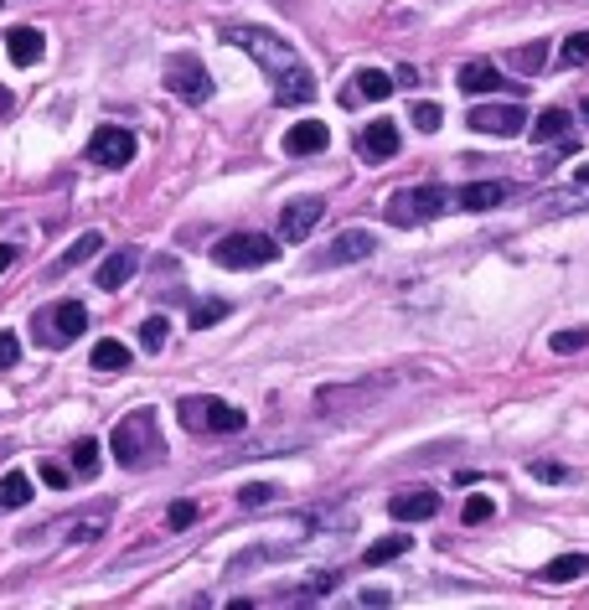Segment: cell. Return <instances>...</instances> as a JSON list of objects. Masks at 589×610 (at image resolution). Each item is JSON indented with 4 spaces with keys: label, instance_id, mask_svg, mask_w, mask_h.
Segmentation results:
<instances>
[{
    "label": "cell",
    "instance_id": "cell-39",
    "mask_svg": "<svg viewBox=\"0 0 589 610\" xmlns=\"http://www.w3.org/2000/svg\"><path fill=\"white\" fill-rule=\"evenodd\" d=\"M42 481H47V486H57V492H62V486H68V471H62L57 461H42Z\"/></svg>",
    "mask_w": 589,
    "mask_h": 610
},
{
    "label": "cell",
    "instance_id": "cell-34",
    "mask_svg": "<svg viewBox=\"0 0 589 610\" xmlns=\"http://www.w3.org/2000/svg\"><path fill=\"white\" fill-rule=\"evenodd\" d=\"M104 523H109V512H93V517H78V523H73V543H93V538H99L104 533Z\"/></svg>",
    "mask_w": 589,
    "mask_h": 610
},
{
    "label": "cell",
    "instance_id": "cell-4",
    "mask_svg": "<svg viewBox=\"0 0 589 610\" xmlns=\"http://www.w3.org/2000/svg\"><path fill=\"white\" fill-rule=\"evenodd\" d=\"M176 414H181V424H186L192 435H238L243 424H248L243 409H233V404H223V399H212V393H192V399H181Z\"/></svg>",
    "mask_w": 589,
    "mask_h": 610
},
{
    "label": "cell",
    "instance_id": "cell-45",
    "mask_svg": "<svg viewBox=\"0 0 589 610\" xmlns=\"http://www.w3.org/2000/svg\"><path fill=\"white\" fill-rule=\"evenodd\" d=\"M0 6H6V0H0Z\"/></svg>",
    "mask_w": 589,
    "mask_h": 610
},
{
    "label": "cell",
    "instance_id": "cell-29",
    "mask_svg": "<svg viewBox=\"0 0 589 610\" xmlns=\"http://www.w3.org/2000/svg\"><path fill=\"white\" fill-rule=\"evenodd\" d=\"M579 63H589V32H574L558 47V68H579Z\"/></svg>",
    "mask_w": 589,
    "mask_h": 610
},
{
    "label": "cell",
    "instance_id": "cell-35",
    "mask_svg": "<svg viewBox=\"0 0 589 610\" xmlns=\"http://www.w3.org/2000/svg\"><path fill=\"white\" fill-rule=\"evenodd\" d=\"M228 316V300H197V311H192V326L202 331V326H217Z\"/></svg>",
    "mask_w": 589,
    "mask_h": 610
},
{
    "label": "cell",
    "instance_id": "cell-19",
    "mask_svg": "<svg viewBox=\"0 0 589 610\" xmlns=\"http://www.w3.org/2000/svg\"><path fill=\"white\" fill-rule=\"evenodd\" d=\"M455 83L465 88V94H502V88H507V78L496 73L491 63H465V68L455 73Z\"/></svg>",
    "mask_w": 589,
    "mask_h": 610
},
{
    "label": "cell",
    "instance_id": "cell-22",
    "mask_svg": "<svg viewBox=\"0 0 589 610\" xmlns=\"http://www.w3.org/2000/svg\"><path fill=\"white\" fill-rule=\"evenodd\" d=\"M527 135H533L538 145H548V140H569V114H564V109H543L533 125H527Z\"/></svg>",
    "mask_w": 589,
    "mask_h": 610
},
{
    "label": "cell",
    "instance_id": "cell-25",
    "mask_svg": "<svg viewBox=\"0 0 589 610\" xmlns=\"http://www.w3.org/2000/svg\"><path fill=\"white\" fill-rule=\"evenodd\" d=\"M99 249H104V233H83V238L73 243V249H68V254H62V259H57V274H68V269H78V264H88V259H93V254H99Z\"/></svg>",
    "mask_w": 589,
    "mask_h": 610
},
{
    "label": "cell",
    "instance_id": "cell-43",
    "mask_svg": "<svg viewBox=\"0 0 589 610\" xmlns=\"http://www.w3.org/2000/svg\"><path fill=\"white\" fill-rule=\"evenodd\" d=\"M11 259H16V249H11V243H0V269H11Z\"/></svg>",
    "mask_w": 589,
    "mask_h": 610
},
{
    "label": "cell",
    "instance_id": "cell-8",
    "mask_svg": "<svg viewBox=\"0 0 589 610\" xmlns=\"http://www.w3.org/2000/svg\"><path fill=\"white\" fill-rule=\"evenodd\" d=\"M135 150H140V140H135L130 130L99 125V130H93V140H88V161H93V166H104V171H119V166H130V161H135Z\"/></svg>",
    "mask_w": 589,
    "mask_h": 610
},
{
    "label": "cell",
    "instance_id": "cell-2",
    "mask_svg": "<svg viewBox=\"0 0 589 610\" xmlns=\"http://www.w3.org/2000/svg\"><path fill=\"white\" fill-rule=\"evenodd\" d=\"M109 455L124 466V471H140L150 461H161L166 455V440H161V419H155V409H130L114 435H109Z\"/></svg>",
    "mask_w": 589,
    "mask_h": 610
},
{
    "label": "cell",
    "instance_id": "cell-13",
    "mask_svg": "<svg viewBox=\"0 0 589 610\" xmlns=\"http://www.w3.org/2000/svg\"><path fill=\"white\" fill-rule=\"evenodd\" d=\"M512 181H471V187H460L455 192V207H465V212H491V207H502V202H512Z\"/></svg>",
    "mask_w": 589,
    "mask_h": 610
},
{
    "label": "cell",
    "instance_id": "cell-6",
    "mask_svg": "<svg viewBox=\"0 0 589 610\" xmlns=\"http://www.w3.org/2000/svg\"><path fill=\"white\" fill-rule=\"evenodd\" d=\"M274 259H279V243L264 233H228L212 249V264H223V269H264Z\"/></svg>",
    "mask_w": 589,
    "mask_h": 610
},
{
    "label": "cell",
    "instance_id": "cell-7",
    "mask_svg": "<svg viewBox=\"0 0 589 610\" xmlns=\"http://www.w3.org/2000/svg\"><path fill=\"white\" fill-rule=\"evenodd\" d=\"M166 88L176 99H186V104H207L212 99V78L202 68V57H192V52L166 57Z\"/></svg>",
    "mask_w": 589,
    "mask_h": 610
},
{
    "label": "cell",
    "instance_id": "cell-38",
    "mask_svg": "<svg viewBox=\"0 0 589 610\" xmlns=\"http://www.w3.org/2000/svg\"><path fill=\"white\" fill-rule=\"evenodd\" d=\"M527 471H533L538 481H569V471L558 466V461H533V466H527Z\"/></svg>",
    "mask_w": 589,
    "mask_h": 610
},
{
    "label": "cell",
    "instance_id": "cell-42",
    "mask_svg": "<svg viewBox=\"0 0 589 610\" xmlns=\"http://www.w3.org/2000/svg\"><path fill=\"white\" fill-rule=\"evenodd\" d=\"M11 109H16V99H11V88H0V119H6Z\"/></svg>",
    "mask_w": 589,
    "mask_h": 610
},
{
    "label": "cell",
    "instance_id": "cell-1",
    "mask_svg": "<svg viewBox=\"0 0 589 610\" xmlns=\"http://www.w3.org/2000/svg\"><path fill=\"white\" fill-rule=\"evenodd\" d=\"M228 42L254 57V63L264 68V78H274V99L279 104H310L316 99V78H310V68L300 63V52L285 37L264 32V26H233Z\"/></svg>",
    "mask_w": 589,
    "mask_h": 610
},
{
    "label": "cell",
    "instance_id": "cell-41",
    "mask_svg": "<svg viewBox=\"0 0 589 610\" xmlns=\"http://www.w3.org/2000/svg\"><path fill=\"white\" fill-rule=\"evenodd\" d=\"M393 83H403V88H414V83H419V73H414V68H398V73H393Z\"/></svg>",
    "mask_w": 589,
    "mask_h": 610
},
{
    "label": "cell",
    "instance_id": "cell-16",
    "mask_svg": "<svg viewBox=\"0 0 589 610\" xmlns=\"http://www.w3.org/2000/svg\"><path fill=\"white\" fill-rule=\"evenodd\" d=\"M326 145H331V130L321 125V119H300V125L285 130V150H290V156H321Z\"/></svg>",
    "mask_w": 589,
    "mask_h": 610
},
{
    "label": "cell",
    "instance_id": "cell-28",
    "mask_svg": "<svg viewBox=\"0 0 589 610\" xmlns=\"http://www.w3.org/2000/svg\"><path fill=\"white\" fill-rule=\"evenodd\" d=\"M491 512H496V502H491L486 492H471V497H465V507H460V523H465V528L491 523Z\"/></svg>",
    "mask_w": 589,
    "mask_h": 610
},
{
    "label": "cell",
    "instance_id": "cell-40",
    "mask_svg": "<svg viewBox=\"0 0 589 610\" xmlns=\"http://www.w3.org/2000/svg\"><path fill=\"white\" fill-rule=\"evenodd\" d=\"M388 600H393L388 590H362V605H388Z\"/></svg>",
    "mask_w": 589,
    "mask_h": 610
},
{
    "label": "cell",
    "instance_id": "cell-33",
    "mask_svg": "<svg viewBox=\"0 0 589 610\" xmlns=\"http://www.w3.org/2000/svg\"><path fill=\"white\" fill-rule=\"evenodd\" d=\"M409 119H414V130L434 135V130L445 125V109H440V104H414V114H409Z\"/></svg>",
    "mask_w": 589,
    "mask_h": 610
},
{
    "label": "cell",
    "instance_id": "cell-30",
    "mask_svg": "<svg viewBox=\"0 0 589 610\" xmlns=\"http://www.w3.org/2000/svg\"><path fill=\"white\" fill-rule=\"evenodd\" d=\"M166 337H171V321H166V316L140 321V347H145V352H161V347H166Z\"/></svg>",
    "mask_w": 589,
    "mask_h": 610
},
{
    "label": "cell",
    "instance_id": "cell-12",
    "mask_svg": "<svg viewBox=\"0 0 589 610\" xmlns=\"http://www.w3.org/2000/svg\"><path fill=\"white\" fill-rule=\"evenodd\" d=\"M440 512V492H429V486H409V492L388 497V517L393 523H424V517Z\"/></svg>",
    "mask_w": 589,
    "mask_h": 610
},
{
    "label": "cell",
    "instance_id": "cell-44",
    "mask_svg": "<svg viewBox=\"0 0 589 610\" xmlns=\"http://www.w3.org/2000/svg\"><path fill=\"white\" fill-rule=\"evenodd\" d=\"M579 181H589V166H579Z\"/></svg>",
    "mask_w": 589,
    "mask_h": 610
},
{
    "label": "cell",
    "instance_id": "cell-15",
    "mask_svg": "<svg viewBox=\"0 0 589 610\" xmlns=\"http://www.w3.org/2000/svg\"><path fill=\"white\" fill-rule=\"evenodd\" d=\"M42 52H47V37L37 32V26H11L6 32V57L16 68H37Z\"/></svg>",
    "mask_w": 589,
    "mask_h": 610
},
{
    "label": "cell",
    "instance_id": "cell-11",
    "mask_svg": "<svg viewBox=\"0 0 589 610\" xmlns=\"http://www.w3.org/2000/svg\"><path fill=\"white\" fill-rule=\"evenodd\" d=\"M321 218H326L321 197H295V202H285V212H279V238H285V243H305L310 233H316Z\"/></svg>",
    "mask_w": 589,
    "mask_h": 610
},
{
    "label": "cell",
    "instance_id": "cell-21",
    "mask_svg": "<svg viewBox=\"0 0 589 610\" xmlns=\"http://www.w3.org/2000/svg\"><path fill=\"white\" fill-rule=\"evenodd\" d=\"M93 368H99V373H124V368H130V347H124L119 337H104V342H93Z\"/></svg>",
    "mask_w": 589,
    "mask_h": 610
},
{
    "label": "cell",
    "instance_id": "cell-10",
    "mask_svg": "<svg viewBox=\"0 0 589 610\" xmlns=\"http://www.w3.org/2000/svg\"><path fill=\"white\" fill-rule=\"evenodd\" d=\"M471 130L476 135H496V140H512L527 130V114L522 104H476L471 109Z\"/></svg>",
    "mask_w": 589,
    "mask_h": 610
},
{
    "label": "cell",
    "instance_id": "cell-26",
    "mask_svg": "<svg viewBox=\"0 0 589 610\" xmlns=\"http://www.w3.org/2000/svg\"><path fill=\"white\" fill-rule=\"evenodd\" d=\"M548 52H553L548 42H527V47H517V52H512V68H517L522 78H533V73L548 63Z\"/></svg>",
    "mask_w": 589,
    "mask_h": 610
},
{
    "label": "cell",
    "instance_id": "cell-24",
    "mask_svg": "<svg viewBox=\"0 0 589 610\" xmlns=\"http://www.w3.org/2000/svg\"><path fill=\"white\" fill-rule=\"evenodd\" d=\"M409 554V533H393V538H378V543H367V554H362V564H388V559H403Z\"/></svg>",
    "mask_w": 589,
    "mask_h": 610
},
{
    "label": "cell",
    "instance_id": "cell-17",
    "mask_svg": "<svg viewBox=\"0 0 589 610\" xmlns=\"http://www.w3.org/2000/svg\"><path fill=\"white\" fill-rule=\"evenodd\" d=\"M388 94H393V78L383 68H357L352 88H341V104H352V99H388Z\"/></svg>",
    "mask_w": 589,
    "mask_h": 610
},
{
    "label": "cell",
    "instance_id": "cell-3",
    "mask_svg": "<svg viewBox=\"0 0 589 610\" xmlns=\"http://www.w3.org/2000/svg\"><path fill=\"white\" fill-rule=\"evenodd\" d=\"M83 331H88V311L78 300H52V305H42V311L31 316V337H37V347H47V352L73 347Z\"/></svg>",
    "mask_w": 589,
    "mask_h": 610
},
{
    "label": "cell",
    "instance_id": "cell-20",
    "mask_svg": "<svg viewBox=\"0 0 589 610\" xmlns=\"http://www.w3.org/2000/svg\"><path fill=\"white\" fill-rule=\"evenodd\" d=\"M579 574H589V554H558L553 564H543V585H574Z\"/></svg>",
    "mask_w": 589,
    "mask_h": 610
},
{
    "label": "cell",
    "instance_id": "cell-14",
    "mask_svg": "<svg viewBox=\"0 0 589 610\" xmlns=\"http://www.w3.org/2000/svg\"><path fill=\"white\" fill-rule=\"evenodd\" d=\"M398 125H393V119H372V125L357 135V150H362V156L367 161H393L398 156Z\"/></svg>",
    "mask_w": 589,
    "mask_h": 610
},
{
    "label": "cell",
    "instance_id": "cell-23",
    "mask_svg": "<svg viewBox=\"0 0 589 610\" xmlns=\"http://www.w3.org/2000/svg\"><path fill=\"white\" fill-rule=\"evenodd\" d=\"M31 502V476L26 471H6L0 476V512H16Z\"/></svg>",
    "mask_w": 589,
    "mask_h": 610
},
{
    "label": "cell",
    "instance_id": "cell-31",
    "mask_svg": "<svg viewBox=\"0 0 589 610\" xmlns=\"http://www.w3.org/2000/svg\"><path fill=\"white\" fill-rule=\"evenodd\" d=\"M558 357H569V352H584L589 347V326H569V331H553V342H548Z\"/></svg>",
    "mask_w": 589,
    "mask_h": 610
},
{
    "label": "cell",
    "instance_id": "cell-37",
    "mask_svg": "<svg viewBox=\"0 0 589 610\" xmlns=\"http://www.w3.org/2000/svg\"><path fill=\"white\" fill-rule=\"evenodd\" d=\"M21 362V342H16V331H0V368H16Z\"/></svg>",
    "mask_w": 589,
    "mask_h": 610
},
{
    "label": "cell",
    "instance_id": "cell-32",
    "mask_svg": "<svg viewBox=\"0 0 589 610\" xmlns=\"http://www.w3.org/2000/svg\"><path fill=\"white\" fill-rule=\"evenodd\" d=\"M274 497H279V486H269V481H248L243 492H238V502H243V507H269Z\"/></svg>",
    "mask_w": 589,
    "mask_h": 610
},
{
    "label": "cell",
    "instance_id": "cell-9",
    "mask_svg": "<svg viewBox=\"0 0 589 610\" xmlns=\"http://www.w3.org/2000/svg\"><path fill=\"white\" fill-rule=\"evenodd\" d=\"M372 249H378V238H372L367 228H347V233H336L321 254H310V264L316 269H336V264H357V259H367Z\"/></svg>",
    "mask_w": 589,
    "mask_h": 610
},
{
    "label": "cell",
    "instance_id": "cell-5",
    "mask_svg": "<svg viewBox=\"0 0 589 610\" xmlns=\"http://www.w3.org/2000/svg\"><path fill=\"white\" fill-rule=\"evenodd\" d=\"M450 207H455V192L450 187H409V192H398L388 202V223L393 228H414L424 218H445Z\"/></svg>",
    "mask_w": 589,
    "mask_h": 610
},
{
    "label": "cell",
    "instance_id": "cell-36",
    "mask_svg": "<svg viewBox=\"0 0 589 610\" xmlns=\"http://www.w3.org/2000/svg\"><path fill=\"white\" fill-rule=\"evenodd\" d=\"M192 523H197V502H176V507L166 512V528H171V533L192 528Z\"/></svg>",
    "mask_w": 589,
    "mask_h": 610
},
{
    "label": "cell",
    "instance_id": "cell-27",
    "mask_svg": "<svg viewBox=\"0 0 589 610\" xmlns=\"http://www.w3.org/2000/svg\"><path fill=\"white\" fill-rule=\"evenodd\" d=\"M68 461H73V471H78L83 481H88V476H99V440H88V435H83V440L68 450Z\"/></svg>",
    "mask_w": 589,
    "mask_h": 610
},
{
    "label": "cell",
    "instance_id": "cell-18",
    "mask_svg": "<svg viewBox=\"0 0 589 610\" xmlns=\"http://www.w3.org/2000/svg\"><path fill=\"white\" fill-rule=\"evenodd\" d=\"M135 269H140V254H135V249H119V254H109V259L99 264L93 285H99V290H119V285H130Z\"/></svg>",
    "mask_w": 589,
    "mask_h": 610
}]
</instances>
